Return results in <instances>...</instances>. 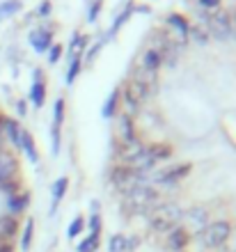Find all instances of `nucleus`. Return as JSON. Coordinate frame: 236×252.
Instances as JSON below:
<instances>
[{
	"label": "nucleus",
	"mask_w": 236,
	"mask_h": 252,
	"mask_svg": "<svg viewBox=\"0 0 236 252\" xmlns=\"http://www.w3.org/2000/svg\"><path fill=\"white\" fill-rule=\"evenodd\" d=\"M44 96H46V87H44V83L41 80H37L33 85V90H30V99H33V103L37 108L44 106Z\"/></svg>",
	"instance_id": "4be33fe9"
},
{
	"label": "nucleus",
	"mask_w": 236,
	"mask_h": 252,
	"mask_svg": "<svg viewBox=\"0 0 236 252\" xmlns=\"http://www.w3.org/2000/svg\"><path fill=\"white\" fill-rule=\"evenodd\" d=\"M48 12H51V2H48V0H44V2H41V7H39V14H41V16H46Z\"/></svg>",
	"instance_id": "58836bf2"
},
{
	"label": "nucleus",
	"mask_w": 236,
	"mask_h": 252,
	"mask_svg": "<svg viewBox=\"0 0 236 252\" xmlns=\"http://www.w3.org/2000/svg\"><path fill=\"white\" fill-rule=\"evenodd\" d=\"M85 44H87V37H76V39H73V46H71V53H78V51H83V48H85Z\"/></svg>",
	"instance_id": "72a5a7b5"
},
{
	"label": "nucleus",
	"mask_w": 236,
	"mask_h": 252,
	"mask_svg": "<svg viewBox=\"0 0 236 252\" xmlns=\"http://www.w3.org/2000/svg\"><path fill=\"white\" fill-rule=\"evenodd\" d=\"M16 174V160L12 154H7L0 149V184L2 181H12Z\"/></svg>",
	"instance_id": "9d476101"
},
{
	"label": "nucleus",
	"mask_w": 236,
	"mask_h": 252,
	"mask_svg": "<svg viewBox=\"0 0 236 252\" xmlns=\"http://www.w3.org/2000/svg\"><path fill=\"white\" fill-rule=\"evenodd\" d=\"M80 232H83V218L78 216V218H76V220L71 222V227H69V239H73V236H78Z\"/></svg>",
	"instance_id": "2f4dec72"
},
{
	"label": "nucleus",
	"mask_w": 236,
	"mask_h": 252,
	"mask_svg": "<svg viewBox=\"0 0 236 252\" xmlns=\"http://www.w3.org/2000/svg\"><path fill=\"white\" fill-rule=\"evenodd\" d=\"M33 232H34V222L33 220H28V225H26V232H23V241H21V248L23 250H30V243H33Z\"/></svg>",
	"instance_id": "cd10ccee"
},
{
	"label": "nucleus",
	"mask_w": 236,
	"mask_h": 252,
	"mask_svg": "<svg viewBox=\"0 0 236 252\" xmlns=\"http://www.w3.org/2000/svg\"><path fill=\"white\" fill-rule=\"evenodd\" d=\"M0 149H2V135H0Z\"/></svg>",
	"instance_id": "79ce46f5"
},
{
	"label": "nucleus",
	"mask_w": 236,
	"mask_h": 252,
	"mask_svg": "<svg viewBox=\"0 0 236 252\" xmlns=\"http://www.w3.org/2000/svg\"><path fill=\"white\" fill-rule=\"evenodd\" d=\"M21 2L19 0H9V2H5V5H0V19H5V16H9V14L19 12Z\"/></svg>",
	"instance_id": "c756f323"
},
{
	"label": "nucleus",
	"mask_w": 236,
	"mask_h": 252,
	"mask_svg": "<svg viewBox=\"0 0 236 252\" xmlns=\"http://www.w3.org/2000/svg\"><path fill=\"white\" fill-rule=\"evenodd\" d=\"M117 96H119V92L115 90V92L108 96V101H105V106H103V110H101V115H103L105 120H110L112 115H115V110H117Z\"/></svg>",
	"instance_id": "a878e982"
},
{
	"label": "nucleus",
	"mask_w": 236,
	"mask_h": 252,
	"mask_svg": "<svg viewBox=\"0 0 236 252\" xmlns=\"http://www.w3.org/2000/svg\"><path fill=\"white\" fill-rule=\"evenodd\" d=\"M30 41L34 44V51L44 53L51 46V30H37V32L30 34Z\"/></svg>",
	"instance_id": "ddd939ff"
},
{
	"label": "nucleus",
	"mask_w": 236,
	"mask_h": 252,
	"mask_svg": "<svg viewBox=\"0 0 236 252\" xmlns=\"http://www.w3.org/2000/svg\"><path fill=\"white\" fill-rule=\"evenodd\" d=\"M218 5H220V0H200V7H204V9H211V12H216Z\"/></svg>",
	"instance_id": "e433bc0d"
},
{
	"label": "nucleus",
	"mask_w": 236,
	"mask_h": 252,
	"mask_svg": "<svg viewBox=\"0 0 236 252\" xmlns=\"http://www.w3.org/2000/svg\"><path fill=\"white\" fill-rule=\"evenodd\" d=\"M67 177H60L58 181H55V186H53V209H51V213H55V209H58V204H60V199H62V195H65V190H67Z\"/></svg>",
	"instance_id": "412c9836"
},
{
	"label": "nucleus",
	"mask_w": 236,
	"mask_h": 252,
	"mask_svg": "<svg viewBox=\"0 0 236 252\" xmlns=\"http://www.w3.org/2000/svg\"><path fill=\"white\" fill-rule=\"evenodd\" d=\"M124 96H126V103H129V108L131 110H135L138 106H142L144 101H147V96H149V90L142 85V83H138V80H129L124 87Z\"/></svg>",
	"instance_id": "423d86ee"
},
{
	"label": "nucleus",
	"mask_w": 236,
	"mask_h": 252,
	"mask_svg": "<svg viewBox=\"0 0 236 252\" xmlns=\"http://www.w3.org/2000/svg\"><path fill=\"white\" fill-rule=\"evenodd\" d=\"M234 248H236V243H234Z\"/></svg>",
	"instance_id": "37998d69"
},
{
	"label": "nucleus",
	"mask_w": 236,
	"mask_h": 252,
	"mask_svg": "<svg viewBox=\"0 0 236 252\" xmlns=\"http://www.w3.org/2000/svg\"><path fill=\"white\" fill-rule=\"evenodd\" d=\"M181 220H184V225L188 227L190 232H204L206 225H209V213H206V209L195 206V209H188L181 216Z\"/></svg>",
	"instance_id": "0eeeda50"
},
{
	"label": "nucleus",
	"mask_w": 236,
	"mask_h": 252,
	"mask_svg": "<svg viewBox=\"0 0 236 252\" xmlns=\"http://www.w3.org/2000/svg\"><path fill=\"white\" fill-rule=\"evenodd\" d=\"M144 152H147V156H149V158L154 160V165H156L158 160L170 158V147H165V145H154V147H147Z\"/></svg>",
	"instance_id": "6ab92c4d"
},
{
	"label": "nucleus",
	"mask_w": 236,
	"mask_h": 252,
	"mask_svg": "<svg viewBox=\"0 0 236 252\" xmlns=\"http://www.w3.org/2000/svg\"><path fill=\"white\" fill-rule=\"evenodd\" d=\"M230 34L236 39V12L230 14Z\"/></svg>",
	"instance_id": "4c0bfd02"
},
{
	"label": "nucleus",
	"mask_w": 236,
	"mask_h": 252,
	"mask_svg": "<svg viewBox=\"0 0 236 252\" xmlns=\"http://www.w3.org/2000/svg\"><path fill=\"white\" fill-rule=\"evenodd\" d=\"M133 248H135V241H126L124 236H112V241H110L112 252H129Z\"/></svg>",
	"instance_id": "5701e85b"
},
{
	"label": "nucleus",
	"mask_w": 236,
	"mask_h": 252,
	"mask_svg": "<svg viewBox=\"0 0 236 252\" xmlns=\"http://www.w3.org/2000/svg\"><path fill=\"white\" fill-rule=\"evenodd\" d=\"M142 152H144V145L140 142L138 138H133V140H129V142H122V145H119L117 156L124 160V163H129V165H131L133 160L138 158Z\"/></svg>",
	"instance_id": "6e6552de"
},
{
	"label": "nucleus",
	"mask_w": 236,
	"mask_h": 252,
	"mask_svg": "<svg viewBox=\"0 0 236 252\" xmlns=\"http://www.w3.org/2000/svg\"><path fill=\"white\" fill-rule=\"evenodd\" d=\"M131 7H133V5H129V9H126L124 14H119V16H117V21H115V26H112V32H115V30H119V28H122V23H126V19H129V14H131Z\"/></svg>",
	"instance_id": "473e14b6"
},
{
	"label": "nucleus",
	"mask_w": 236,
	"mask_h": 252,
	"mask_svg": "<svg viewBox=\"0 0 236 252\" xmlns=\"http://www.w3.org/2000/svg\"><path fill=\"white\" fill-rule=\"evenodd\" d=\"M133 80L142 83L147 90H154V87H156V71H149V69H144L142 64H138L135 71H133Z\"/></svg>",
	"instance_id": "f8f14e48"
},
{
	"label": "nucleus",
	"mask_w": 236,
	"mask_h": 252,
	"mask_svg": "<svg viewBox=\"0 0 236 252\" xmlns=\"http://www.w3.org/2000/svg\"><path fill=\"white\" fill-rule=\"evenodd\" d=\"M158 202V195L154 188H149L147 184L144 186H138L133 188L131 192H126V204L131 206L133 211H149V209H154Z\"/></svg>",
	"instance_id": "f03ea898"
},
{
	"label": "nucleus",
	"mask_w": 236,
	"mask_h": 252,
	"mask_svg": "<svg viewBox=\"0 0 236 252\" xmlns=\"http://www.w3.org/2000/svg\"><path fill=\"white\" fill-rule=\"evenodd\" d=\"M112 184L124 192H131L133 188L144 186V174L133 170V167H117L112 172Z\"/></svg>",
	"instance_id": "7ed1b4c3"
},
{
	"label": "nucleus",
	"mask_w": 236,
	"mask_h": 252,
	"mask_svg": "<svg viewBox=\"0 0 236 252\" xmlns=\"http://www.w3.org/2000/svg\"><path fill=\"white\" fill-rule=\"evenodd\" d=\"M193 41H197L200 46H206L209 44V30L204 26H188V32H186Z\"/></svg>",
	"instance_id": "dca6fc26"
},
{
	"label": "nucleus",
	"mask_w": 236,
	"mask_h": 252,
	"mask_svg": "<svg viewBox=\"0 0 236 252\" xmlns=\"http://www.w3.org/2000/svg\"><path fill=\"white\" fill-rule=\"evenodd\" d=\"M21 147L26 149L28 158L33 160V163H37V160H39V156H37V147H34V142H33V135H30L28 131H21Z\"/></svg>",
	"instance_id": "f3484780"
},
{
	"label": "nucleus",
	"mask_w": 236,
	"mask_h": 252,
	"mask_svg": "<svg viewBox=\"0 0 236 252\" xmlns=\"http://www.w3.org/2000/svg\"><path fill=\"white\" fill-rule=\"evenodd\" d=\"M0 126L5 128V133L9 135V140H12L14 145L21 147V128H19V124H16V122H12V120H2V122H0Z\"/></svg>",
	"instance_id": "aec40b11"
},
{
	"label": "nucleus",
	"mask_w": 236,
	"mask_h": 252,
	"mask_svg": "<svg viewBox=\"0 0 236 252\" xmlns=\"http://www.w3.org/2000/svg\"><path fill=\"white\" fill-rule=\"evenodd\" d=\"M60 53H62V48H60L58 44H53V48L48 51V62H51V64H53V62H58L60 60Z\"/></svg>",
	"instance_id": "f704fd0d"
},
{
	"label": "nucleus",
	"mask_w": 236,
	"mask_h": 252,
	"mask_svg": "<svg viewBox=\"0 0 236 252\" xmlns=\"http://www.w3.org/2000/svg\"><path fill=\"white\" fill-rule=\"evenodd\" d=\"M206 30H209V34H213L216 39H227V37H230V14L223 12V9H216V12L209 16Z\"/></svg>",
	"instance_id": "39448f33"
},
{
	"label": "nucleus",
	"mask_w": 236,
	"mask_h": 252,
	"mask_svg": "<svg viewBox=\"0 0 236 252\" xmlns=\"http://www.w3.org/2000/svg\"><path fill=\"white\" fill-rule=\"evenodd\" d=\"M140 64L144 66V69H149V71H158L161 69V64H163V60H161V53H158L156 48H149L147 53H144L142 62Z\"/></svg>",
	"instance_id": "2eb2a0df"
},
{
	"label": "nucleus",
	"mask_w": 236,
	"mask_h": 252,
	"mask_svg": "<svg viewBox=\"0 0 236 252\" xmlns=\"http://www.w3.org/2000/svg\"><path fill=\"white\" fill-rule=\"evenodd\" d=\"M78 73H80V58L76 55V58L71 60V66H69V71H67V85H71Z\"/></svg>",
	"instance_id": "c85d7f7f"
},
{
	"label": "nucleus",
	"mask_w": 236,
	"mask_h": 252,
	"mask_svg": "<svg viewBox=\"0 0 236 252\" xmlns=\"http://www.w3.org/2000/svg\"><path fill=\"white\" fill-rule=\"evenodd\" d=\"M0 122H2V120H0Z\"/></svg>",
	"instance_id": "c03bdc74"
},
{
	"label": "nucleus",
	"mask_w": 236,
	"mask_h": 252,
	"mask_svg": "<svg viewBox=\"0 0 236 252\" xmlns=\"http://www.w3.org/2000/svg\"><path fill=\"white\" fill-rule=\"evenodd\" d=\"M186 243H188V232L186 229H172L170 232V239H168V248L170 250H181V248H186Z\"/></svg>",
	"instance_id": "4468645a"
},
{
	"label": "nucleus",
	"mask_w": 236,
	"mask_h": 252,
	"mask_svg": "<svg viewBox=\"0 0 236 252\" xmlns=\"http://www.w3.org/2000/svg\"><path fill=\"white\" fill-rule=\"evenodd\" d=\"M232 234V227L227 225V222H223V220H218V222H211V225H206V229H204V246L206 248H220L225 243V241L230 239Z\"/></svg>",
	"instance_id": "20e7f679"
},
{
	"label": "nucleus",
	"mask_w": 236,
	"mask_h": 252,
	"mask_svg": "<svg viewBox=\"0 0 236 252\" xmlns=\"http://www.w3.org/2000/svg\"><path fill=\"white\" fill-rule=\"evenodd\" d=\"M168 23H170L174 30H179L181 34L188 32V21H186L181 14H170V16H168Z\"/></svg>",
	"instance_id": "393cba45"
},
{
	"label": "nucleus",
	"mask_w": 236,
	"mask_h": 252,
	"mask_svg": "<svg viewBox=\"0 0 236 252\" xmlns=\"http://www.w3.org/2000/svg\"><path fill=\"white\" fill-rule=\"evenodd\" d=\"M181 216H184V211L177 204H161L151 213V227L156 232H170V229H174L179 225Z\"/></svg>",
	"instance_id": "f257e3e1"
},
{
	"label": "nucleus",
	"mask_w": 236,
	"mask_h": 252,
	"mask_svg": "<svg viewBox=\"0 0 236 252\" xmlns=\"http://www.w3.org/2000/svg\"><path fill=\"white\" fill-rule=\"evenodd\" d=\"M28 202H30L28 192H14V195H9V211L12 213L23 211V209L28 206Z\"/></svg>",
	"instance_id": "a211bd4d"
},
{
	"label": "nucleus",
	"mask_w": 236,
	"mask_h": 252,
	"mask_svg": "<svg viewBox=\"0 0 236 252\" xmlns=\"http://www.w3.org/2000/svg\"><path fill=\"white\" fill-rule=\"evenodd\" d=\"M62 120H65V99L55 101V117H53V126L60 128L62 126Z\"/></svg>",
	"instance_id": "bb28decb"
},
{
	"label": "nucleus",
	"mask_w": 236,
	"mask_h": 252,
	"mask_svg": "<svg viewBox=\"0 0 236 252\" xmlns=\"http://www.w3.org/2000/svg\"><path fill=\"white\" fill-rule=\"evenodd\" d=\"M97 243H99V234H92L87 241H83L78 248V252H94L97 250Z\"/></svg>",
	"instance_id": "7c9ffc66"
},
{
	"label": "nucleus",
	"mask_w": 236,
	"mask_h": 252,
	"mask_svg": "<svg viewBox=\"0 0 236 252\" xmlns=\"http://www.w3.org/2000/svg\"><path fill=\"white\" fill-rule=\"evenodd\" d=\"M99 7H101V2H97V5H92V9H90V16H87V19H90V21H94V19H97Z\"/></svg>",
	"instance_id": "a19ab883"
},
{
	"label": "nucleus",
	"mask_w": 236,
	"mask_h": 252,
	"mask_svg": "<svg viewBox=\"0 0 236 252\" xmlns=\"http://www.w3.org/2000/svg\"><path fill=\"white\" fill-rule=\"evenodd\" d=\"M0 234H2V236H7V239H12L14 234H16V218L7 216V218L0 220Z\"/></svg>",
	"instance_id": "b1692460"
},
{
	"label": "nucleus",
	"mask_w": 236,
	"mask_h": 252,
	"mask_svg": "<svg viewBox=\"0 0 236 252\" xmlns=\"http://www.w3.org/2000/svg\"><path fill=\"white\" fill-rule=\"evenodd\" d=\"M90 225H92V234H99V216H92V220H90Z\"/></svg>",
	"instance_id": "ea45409f"
},
{
	"label": "nucleus",
	"mask_w": 236,
	"mask_h": 252,
	"mask_svg": "<svg viewBox=\"0 0 236 252\" xmlns=\"http://www.w3.org/2000/svg\"><path fill=\"white\" fill-rule=\"evenodd\" d=\"M14 246H12V239H7V236H2L0 234V252H12Z\"/></svg>",
	"instance_id": "c9c22d12"
},
{
	"label": "nucleus",
	"mask_w": 236,
	"mask_h": 252,
	"mask_svg": "<svg viewBox=\"0 0 236 252\" xmlns=\"http://www.w3.org/2000/svg\"><path fill=\"white\" fill-rule=\"evenodd\" d=\"M115 133H117L119 145L122 142H129V140L135 138V128H133V120L129 113H122L117 117V126H115Z\"/></svg>",
	"instance_id": "1a4fd4ad"
},
{
	"label": "nucleus",
	"mask_w": 236,
	"mask_h": 252,
	"mask_svg": "<svg viewBox=\"0 0 236 252\" xmlns=\"http://www.w3.org/2000/svg\"><path fill=\"white\" fill-rule=\"evenodd\" d=\"M190 172V165L188 163H184V165H177V167H170V170H165V172H161L156 177L161 184H174V181H179L181 177H186V174Z\"/></svg>",
	"instance_id": "9b49d317"
}]
</instances>
